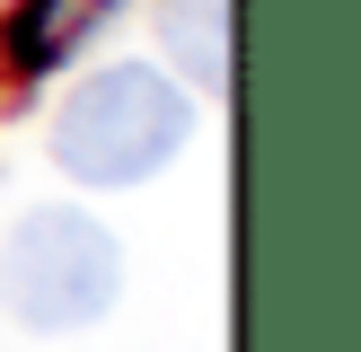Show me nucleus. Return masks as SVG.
Instances as JSON below:
<instances>
[{
  "label": "nucleus",
  "mask_w": 361,
  "mask_h": 352,
  "mask_svg": "<svg viewBox=\"0 0 361 352\" xmlns=\"http://www.w3.org/2000/svg\"><path fill=\"white\" fill-rule=\"evenodd\" d=\"M194 123H203V97L185 80H168L159 62H97L53 97L44 158L88 194H123V185L168 176L185 158Z\"/></svg>",
  "instance_id": "nucleus-1"
},
{
  "label": "nucleus",
  "mask_w": 361,
  "mask_h": 352,
  "mask_svg": "<svg viewBox=\"0 0 361 352\" xmlns=\"http://www.w3.org/2000/svg\"><path fill=\"white\" fill-rule=\"evenodd\" d=\"M168 80H185L194 97H229V0H150Z\"/></svg>",
  "instance_id": "nucleus-3"
},
{
  "label": "nucleus",
  "mask_w": 361,
  "mask_h": 352,
  "mask_svg": "<svg viewBox=\"0 0 361 352\" xmlns=\"http://www.w3.org/2000/svg\"><path fill=\"white\" fill-rule=\"evenodd\" d=\"M115 18V0H18V18L0 27V53L18 70H53L88 44V35Z\"/></svg>",
  "instance_id": "nucleus-4"
},
{
  "label": "nucleus",
  "mask_w": 361,
  "mask_h": 352,
  "mask_svg": "<svg viewBox=\"0 0 361 352\" xmlns=\"http://www.w3.org/2000/svg\"><path fill=\"white\" fill-rule=\"evenodd\" d=\"M0 299L27 334H80L123 299V246L97 211L80 203H35L9 220L0 246Z\"/></svg>",
  "instance_id": "nucleus-2"
}]
</instances>
